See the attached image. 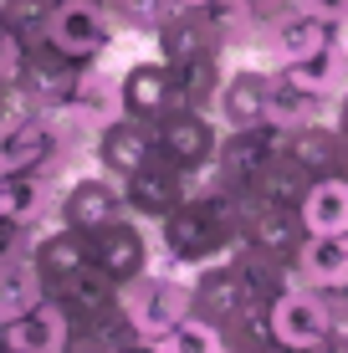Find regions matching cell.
Segmentation results:
<instances>
[{"label":"cell","instance_id":"obj_7","mask_svg":"<svg viewBox=\"0 0 348 353\" xmlns=\"http://www.w3.org/2000/svg\"><path fill=\"white\" fill-rule=\"evenodd\" d=\"M282 143H287V133L272 128V123H261V128H225L210 169H215V179H221V185L246 190V185H256L261 164H267L272 154H282Z\"/></svg>","mask_w":348,"mask_h":353},{"label":"cell","instance_id":"obj_5","mask_svg":"<svg viewBox=\"0 0 348 353\" xmlns=\"http://www.w3.org/2000/svg\"><path fill=\"white\" fill-rule=\"evenodd\" d=\"M77 77H82V62H72L57 46L36 41V46H26V67H21V77H16V103L36 108V113H52V108H62L72 97Z\"/></svg>","mask_w":348,"mask_h":353},{"label":"cell","instance_id":"obj_43","mask_svg":"<svg viewBox=\"0 0 348 353\" xmlns=\"http://www.w3.org/2000/svg\"><path fill=\"white\" fill-rule=\"evenodd\" d=\"M0 353H6V323H0Z\"/></svg>","mask_w":348,"mask_h":353},{"label":"cell","instance_id":"obj_17","mask_svg":"<svg viewBox=\"0 0 348 353\" xmlns=\"http://www.w3.org/2000/svg\"><path fill=\"white\" fill-rule=\"evenodd\" d=\"M31 261H36V272H41L46 292H52V287H62L72 272H82V266L92 261V236H82V230L52 221L46 230H36V236H31Z\"/></svg>","mask_w":348,"mask_h":353},{"label":"cell","instance_id":"obj_22","mask_svg":"<svg viewBox=\"0 0 348 353\" xmlns=\"http://www.w3.org/2000/svg\"><path fill=\"white\" fill-rule=\"evenodd\" d=\"M154 46H159V62H170V67L190 62V57H200V52H221V41H215L205 10H185V6L154 31Z\"/></svg>","mask_w":348,"mask_h":353},{"label":"cell","instance_id":"obj_19","mask_svg":"<svg viewBox=\"0 0 348 353\" xmlns=\"http://www.w3.org/2000/svg\"><path fill=\"white\" fill-rule=\"evenodd\" d=\"M241 241H246V246H256V251H267V256L297 261V251H303V241H307L303 210H297V205H272V200H261L256 215H251L246 230H241Z\"/></svg>","mask_w":348,"mask_h":353},{"label":"cell","instance_id":"obj_35","mask_svg":"<svg viewBox=\"0 0 348 353\" xmlns=\"http://www.w3.org/2000/svg\"><path fill=\"white\" fill-rule=\"evenodd\" d=\"M297 10H313V16H323V21L348 26V0H297Z\"/></svg>","mask_w":348,"mask_h":353},{"label":"cell","instance_id":"obj_24","mask_svg":"<svg viewBox=\"0 0 348 353\" xmlns=\"http://www.w3.org/2000/svg\"><path fill=\"white\" fill-rule=\"evenodd\" d=\"M333 118V97L323 92H303L292 82H282L272 72V103H267V123L282 128V133H297V128H313V123H328Z\"/></svg>","mask_w":348,"mask_h":353},{"label":"cell","instance_id":"obj_39","mask_svg":"<svg viewBox=\"0 0 348 353\" xmlns=\"http://www.w3.org/2000/svg\"><path fill=\"white\" fill-rule=\"evenodd\" d=\"M123 353H164V348H159V338H134Z\"/></svg>","mask_w":348,"mask_h":353},{"label":"cell","instance_id":"obj_42","mask_svg":"<svg viewBox=\"0 0 348 353\" xmlns=\"http://www.w3.org/2000/svg\"><path fill=\"white\" fill-rule=\"evenodd\" d=\"M174 6H185V10H200V6H210V0H174Z\"/></svg>","mask_w":348,"mask_h":353},{"label":"cell","instance_id":"obj_1","mask_svg":"<svg viewBox=\"0 0 348 353\" xmlns=\"http://www.w3.org/2000/svg\"><path fill=\"white\" fill-rule=\"evenodd\" d=\"M118 307L134 318L139 338H164L170 327H179L195 312V287H190L185 272H143L134 282L118 287Z\"/></svg>","mask_w":348,"mask_h":353},{"label":"cell","instance_id":"obj_41","mask_svg":"<svg viewBox=\"0 0 348 353\" xmlns=\"http://www.w3.org/2000/svg\"><path fill=\"white\" fill-rule=\"evenodd\" d=\"M338 174L348 179V133H343V164H338Z\"/></svg>","mask_w":348,"mask_h":353},{"label":"cell","instance_id":"obj_36","mask_svg":"<svg viewBox=\"0 0 348 353\" xmlns=\"http://www.w3.org/2000/svg\"><path fill=\"white\" fill-rule=\"evenodd\" d=\"M307 353H348V327H328Z\"/></svg>","mask_w":348,"mask_h":353},{"label":"cell","instance_id":"obj_12","mask_svg":"<svg viewBox=\"0 0 348 353\" xmlns=\"http://www.w3.org/2000/svg\"><path fill=\"white\" fill-rule=\"evenodd\" d=\"M92 261H98L118 287L134 282V276H143L154 266V246H149V236H143V221L123 215V221L103 225L98 236H92Z\"/></svg>","mask_w":348,"mask_h":353},{"label":"cell","instance_id":"obj_32","mask_svg":"<svg viewBox=\"0 0 348 353\" xmlns=\"http://www.w3.org/2000/svg\"><path fill=\"white\" fill-rule=\"evenodd\" d=\"M57 0H0V26H10L26 46L46 41V21H52Z\"/></svg>","mask_w":348,"mask_h":353},{"label":"cell","instance_id":"obj_31","mask_svg":"<svg viewBox=\"0 0 348 353\" xmlns=\"http://www.w3.org/2000/svg\"><path fill=\"white\" fill-rule=\"evenodd\" d=\"M103 6H108L118 31H134V36H154L179 10L174 0H103Z\"/></svg>","mask_w":348,"mask_h":353},{"label":"cell","instance_id":"obj_16","mask_svg":"<svg viewBox=\"0 0 348 353\" xmlns=\"http://www.w3.org/2000/svg\"><path fill=\"white\" fill-rule=\"evenodd\" d=\"M333 41H343V26H338V21L313 16V10H292V16H282L277 26L261 36V46H267L272 67L303 62V57H313V52H323V46H333Z\"/></svg>","mask_w":348,"mask_h":353},{"label":"cell","instance_id":"obj_9","mask_svg":"<svg viewBox=\"0 0 348 353\" xmlns=\"http://www.w3.org/2000/svg\"><path fill=\"white\" fill-rule=\"evenodd\" d=\"M123 205H128V215H134V221L159 225L174 205H185V174H179L164 154H154L139 174L123 179Z\"/></svg>","mask_w":348,"mask_h":353},{"label":"cell","instance_id":"obj_25","mask_svg":"<svg viewBox=\"0 0 348 353\" xmlns=\"http://www.w3.org/2000/svg\"><path fill=\"white\" fill-rule=\"evenodd\" d=\"M292 266H297V282L303 287L348 282V236H307Z\"/></svg>","mask_w":348,"mask_h":353},{"label":"cell","instance_id":"obj_26","mask_svg":"<svg viewBox=\"0 0 348 353\" xmlns=\"http://www.w3.org/2000/svg\"><path fill=\"white\" fill-rule=\"evenodd\" d=\"M225 52H200L190 62L174 67V88H179V103L185 108H200V113H215V97H221V82H225Z\"/></svg>","mask_w":348,"mask_h":353},{"label":"cell","instance_id":"obj_30","mask_svg":"<svg viewBox=\"0 0 348 353\" xmlns=\"http://www.w3.org/2000/svg\"><path fill=\"white\" fill-rule=\"evenodd\" d=\"M272 343V302L251 297L231 323H221V348L225 353H261Z\"/></svg>","mask_w":348,"mask_h":353},{"label":"cell","instance_id":"obj_14","mask_svg":"<svg viewBox=\"0 0 348 353\" xmlns=\"http://www.w3.org/2000/svg\"><path fill=\"white\" fill-rule=\"evenodd\" d=\"M72 333H77V323L67 318V307L57 297H46L31 312L6 323V353H67Z\"/></svg>","mask_w":348,"mask_h":353},{"label":"cell","instance_id":"obj_10","mask_svg":"<svg viewBox=\"0 0 348 353\" xmlns=\"http://www.w3.org/2000/svg\"><path fill=\"white\" fill-rule=\"evenodd\" d=\"M328 327H333V318H328V307H323L318 287L292 282L277 302H272V338L287 343V348H297V353H307Z\"/></svg>","mask_w":348,"mask_h":353},{"label":"cell","instance_id":"obj_13","mask_svg":"<svg viewBox=\"0 0 348 353\" xmlns=\"http://www.w3.org/2000/svg\"><path fill=\"white\" fill-rule=\"evenodd\" d=\"M272 103V72L267 67H231L215 97V118L221 128H261Z\"/></svg>","mask_w":348,"mask_h":353},{"label":"cell","instance_id":"obj_33","mask_svg":"<svg viewBox=\"0 0 348 353\" xmlns=\"http://www.w3.org/2000/svg\"><path fill=\"white\" fill-rule=\"evenodd\" d=\"M159 348L164 353H225L221 348V327H210L205 318H195V312H190L179 327H170V333L159 338Z\"/></svg>","mask_w":348,"mask_h":353},{"label":"cell","instance_id":"obj_8","mask_svg":"<svg viewBox=\"0 0 348 353\" xmlns=\"http://www.w3.org/2000/svg\"><path fill=\"white\" fill-rule=\"evenodd\" d=\"M154 154H159L154 123H139V118H128V113L113 118L108 128H98V139H92V164H98L108 179H118V185H123L128 174H139Z\"/></svg>","mask_w":348,"mask_h":353},{"label":"cell","instance_id":"obj_37","mask_svg":"<svg viewBox=\"0 0 348 353\" xmlns=\"http://www.w3.org/2000/svg\"><path fill=\"white\" fill-rule=\"evenodd\" d=\"M10 205H16V179L0 174V221H10Z\"/></svg>","mask_w":348,"mask_h":353},{"label":"cell","instance_id":"obj_23","mask_svg":"<svg viewBox=\"0 0 348 353\" xmlns=\"http://www.w3.org/2000/svg\"><path fill=\"white\" fill-rule=\"evenodd\" d=\"M297 210H303L307 236H348V179L343 174H318Z\"/></svg>","mask_w":348,"mask_h":353},{"label":"cell","instance_id":"obj_34","mask_svg":"<svg viewBox=\"0 0 348 353\" xmlns=\"http://www.w3.org/2000/svg\"><path fill=\"white\" fill-rule=\"evenodd\" d=\"M21 67H26V41H21L10 26H0V82H6V88H16Z\"/></svg>","mask_w":348,"mask_h":353},{"label":"cell","instance_id":"obj_11","mask_svg":"<svg viewBox=\"0 0 348 353\" xmlns=\"http://www.w3.org/2000/svg\"><path fill=\"white\" fill-rule=\"evenodd\" d=\"M118 88H123V113L139 118V123H159V118H170L179 103V88H174V67L170 62H134L118 77Z\"/></svg>","mask_w":348,"mask_h":353},{"label":"cell","instance_id":"obj_18","mask_svg":"<svg viewBox=\"0 0 348 353\" xmlns=\"http://www.w3.org/2000/svg\"><path fill=\"white\" fill-rule=\"evenodd\" d=\"M52 297L67 307V318L77 327H92V323H103L108 312L118 307V282L103 272L98 261H88L82 272H72L62 287H52Z\"/></svg>","mask_w":348,"mask_h":353},{"label":"cell","instance_id":"obj_20","mask_svg":"<svg viewBox=\"0 0 348 353\" xmlns=\"http://www.w3.org/2000/svg\"><path fill=\"white\" fill-rule=\"evenodd\" d=\"M52 292H46L41 272H36L31 261V246H16L0 256V323L21 318V312H31L36 302H46Z\"/></svg>","mask_w":348,"mask_h":353},{"label":"cell","instance_id":"obj_28","mask_svg":"<svg viewBox=\"0 0 348 353\" xmlns=\"http://www.w3.org/2000/svg\"><path fill=\"white\" fill-rule=\"evenodd\" d=\"M205 10V21H210V31H215V41H221V52H241V46H261V31L256 26V16L241 6V0H210V6H200Z\"/></svg>","mask_w":348,"mask_h":353},{"label":"cell","instance_id":"obj_2","mask_svg":"<svg viewBox=\"0 0 348 353\" xmlns=\"http://www.w3.org/2000/svg\"><path fill=\"white\" fill-rule=\"evenodd\" d=\"M113 16L103 0H57L52 21H46V46H57L72 62H103V52L113 46Z\"/></svg>","mask_w":348,"mask_h":353},{"label":"cell","instance_id":"obj_21","mask_svg":"<svg viewBox=\"0 0 348 353\" xmlns=\"http://www.w3.org/2000/svg\"><path fill=\"white\" fill-rule=\"evenodd\" d=\"M272 72H277L282 82H292V88H303V92L338 97L348 88V46L333 41V46H323V52L303 57V62H282V67H272Z\"/></svg>","mask_w":348,"mask_h":353},{"label":"cell","instance_id":"obj_4","mask_svg":"<svg viewBox=\"0 0 348 353\" xmlns=\"http://www.w3.org/2000/svg\"><path fill=\"white\" fill-rule=\"evenodd\" d=\"M57 159V133L52 118L36 108H10L0 118V174H31V169H52ZM57 174V169H52Z\"/></svg>","mask_w":348,"mask_h":353},{"label":"cell","instance_id":"obj_3","mask_svg":"<svg viewBox=\"0 0 348 353\" xmlns=\"http://www.w3.org/2000/svg\"><path fill=\"white\" fill-rule=\"evenodd\" d=\"M221 118L200 113V108H174L170 118L154 123V139H159V154L170 159L179 174H200V169L215 164V149H221Z\"/></svg>","mask_w":348,"mask_h":353},{"label":"cell","instance_id":"obj_27","mask_svg":"<svg viewBox=\"0 0 348 353\" xmlns=\"http://www.w3.org/2000/svg\"><path fill=\"white\" fill-rule=\"evenodd\" d=\"M282 154H292L313 179L318 174H338V164H343V133L333 128V118H328V123H313V128H297V133H287Z\"/></svg>","mask_w":348,"mask_h":353},{"label":"cell","instance_id":"obj_15","mask_svg":"<svg viewBox=\"0 0 348 353\" xmlns=\"http://www.w3.org/2000/svg\"><path fill=\"white\" fill-rule=\"evenodd\" d=\"M190 287H195V318H205L210 327L231 323L251 302V292H246V282H241V272H236L231 256L205 261L200 272H190Z\"/></svg>","mask_w":348,"mask_h":353},{"label":"cell","instance_id":"obj_38","mask_svg":"<svg viewBox=\"0 0 348 353\" xmlns=\"http://www.w3.org/2000/svg\"><path fill=\"white\" fill-rule=\"evenodd\" d=\"M333 128H338V133H348V88H343L338 97H333Z\"/></svg>","mask_w":348,"mask_h":353},{"label":"cell","instance_id":"obj_29","mask_svg":"<svg viewBox=\"0 0 348 353\" xmlns=\"http://www.w3.org/2000/svg\"><path fill=\"white\" fill-rule=\"evenodd\" d=\"M307 185H313V174H307L292 154H272V159L261 164V174H256L251 190H256L261 200H272V205H303Z\"/></svg>","mask_w":348,"mask_h":353},{"label":"cell","instance_id":"obj_6","mask_svg":"<svg viewBox=\"0 0 348 353\" xmlns=\"http://www.w3.org/2000/svg\"><path fill=\"white\" fill-rule=\"evenodd\" d=\"M128 205H123V185L108 179L103 169L98 174H77L72 185H62V205H57V221L82 230V236H98L103 225L123 221Z\"/></svg>","mask_w":348,"mask_h":353},{"label":"cell","instance_id":"obj_40","mask_svg":"<svg viewBox=\"0 0 348 353\" xmlns=\"http://www.w3.org/2000/svg\"><path fill=\"white\" fill-rule=\"evenodd\" d=\"M10 108H21V103H16V88H6V82H0V118H6Z\"/></svg>","mask_w":348,"mask_h":353}]
</instances>
